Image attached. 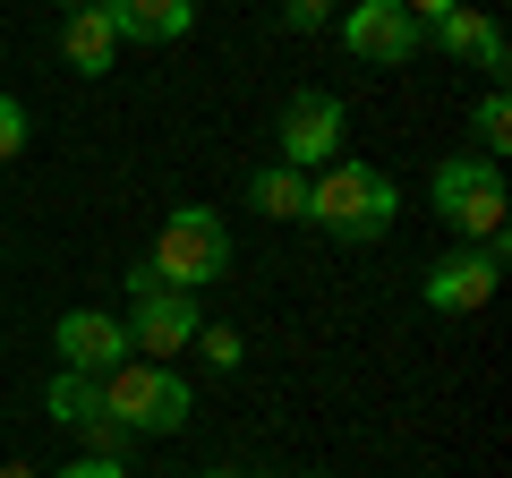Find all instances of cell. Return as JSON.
I'll return each instance as SVG.
<instances>
[{"label":"cell","instance_id":"cell-1","mask_svg":"<svg viewBox=\"0 0 512 478\" xmlns=\"http://www.w3.org/2000/svg\"><path fill=\"white\" fill-rule=\"evenodd\" d=\"M393 214H402V180H393L384 163L333 154L325 171H308V205H299V222H316V231L342 239V248L384 239V231H393Z\"/></svg>","mask_w":512,"mask_h":478},{"label":"cell","instance_id":"cell-2","mask_svg":"<svg viewBox=\"0 0 512 478\" xmlns=\"http://www.w3.org/2000/svg\"><path fill=\"white\" fill-rule=\"evenodd\" d=\"M103 410H111L120 436H180V427L197 419L188 376L163 368V359H120V368L103 376Z\"/></svg>","mask_w":512,"mask_h":478},{"label":"cell","instance_id":"cell-3","mask_svg":"<svg viewBox=\"0 0 512 478\" xmlns=\"http://www.w3.org/2000/svg\"><path fill=\"white\" fill-rule=\"evenodd\" d=\"M427 214L453 239H495L504 231V163H487V154H444L427 171Z\"/></svg>","mask_w":512,"mask_h":478},{"label":"cell","instance_id":"cell-4","mask_svg":"<svg viewBox=\"0 0 512 478\" xmlns=\"http://www.w3.org/2000/svg\"><path fill=\"white\" fill-rule=\"evenodd\" d=\"M154 274L171 291H214L231 274V222L214 205H171L163 231H154Z\"/></svg>","mask_w":512,"mask_h":478},{"label":"cell","instance_id":"cell-5","mask_svg":"<svg viewBox=\"0 0 512 478\" xmlns=\"http://www.w3.org/2000/svg\"><path fill=\"white\" fill-rule=\"evenodd\" d=\"M495 282H504V231H495V239H453V248L427 265L419 299L436 316H478L495 299Z\"/></svg>","mask_w":512,"mask_h":478},{"label":"cell","instance_id":"cell-6","mask_svg":"<svg viewBox=\"0 0 512 478\" xmlns=\"http://www.w3.org/2000/svg\"><path fill=\"white\" fill-rule=\"evenodd\" d=\"M342 137H350L342 94L299 86L291 103H282V120H274V163H291V171H325L333 154H342Z\"/></svg>","mask_w":512,"mask_h":478},{"label":"cell","instance_id":"cell-7","mask_svg":"<svg viewBox=\"0 0 512 478\" xmlns=\"http://www.w3.org/2000/svg\"><path fill=\"white\" fill-rule=\"evenodd\" d=\"M333 35H342V52L367 60V69H410V60L427 52V26L410 18L402 0H350L342 18H333Z\"/></svg>","mask_w":512,"mask_h":478},{"label":"cell","instance_id":"cell-8","mask_svg":"<svg viewBox=\"0 0 512 478\" xmlns=\"http://www.w3.org/2000/svg\"><path fill=\"white\" fill-rule=\"evenodd\" d=\"M52 359L69 376H111L120 359H137V350H128V316L120 308H69V316H52Z\"/></svg>","mask_w":512,"mask_h":478},{"label":"cell","instance_id":"cell-9","mask_svg":"<svg viewBox=\"0 0 512 478\" xmlns=\"http://www.w3.org/2000/svg\"><path fill=\"white\" fill-rule=\"evenodd\" d=\"M427 43H436L453 69H478L487 86H504V69H512V43H504V18L495 9H478V0H461L453 18H436L427 26Z\"/></svg>","mask_w":512,"mask_h":478},{"label":"cell","instance_id":"cell-10","mask_svg":"<svg viewBox=\"0 0 512 478\" xmlns=\"http://www.w3.org/2000/svg\"><path fill=\"white\" fill-rule=\"evenodd\" d=\"M197 325H205V308H197V291H154V299H128V350H146V359H180L188 342H197Z\"/></svg>","mask_w":512,"mask_h":478},{"label":"cell","instance_id":"cell-11","mask_svg":"<svg viewBox=\"0 0 512 478\" xmlns=\"http://www.w3.org/2000/svg\"><path fill=\"white\" fill-rule=\"evenodd\" d=\"M43 410H52V427H69L86 453H120V427H111V410H103V376H69V368H52V385H43Z\"/></svg>","mask_w":512,"mask_h":478},{"label":"cell","instance_id":"cell-12","mask_svg":"<svg viewBox=\"0 0 512 478\" xmlns=\"http://www.w3.org/2000/svg\"><path fill=\"white\" fill-rule=\"evenodd\" d=\"M60 60H69L77 77H111V69H120V18H111V0L60 18Z\"/></svg>","mask_w":512,"mask_h":478},{"label":"cell","instance_id":"cell-13","mask_svg":"<svg viewBox=\"0 0 512 478\" xmlns=\"http://www.w3.org/2000/svg\"><path fill=\"white\" fill-rule=\"evenodd\" d=\"M120 43H180L197 35V0H111Z\"/></svg>","mask_w":512,"mask_h":478},{"label":"cell","instance_id":"cell-14","mask_svg":"<svg viewBox=\"0 0 512 478\" xmlns=\"http://www.w3.org/2000/svg\"><path fill=\"white\" fill-rule=\"evenodd\" d=\"M248 205L265 222H299V205H308V171H291V163H256L248 171Z\"/></svg>","mask_w":512,"mask_h":478},{"label":"cell","instance_id":"cell-15","mask_svg":"<svg viewBox=\"0 0 512 478\" xmlns=\"http://www.w3.org/2000/svg\"><path fill=\"white\" fill-rule=\"evenodd\" d=\"M504 146H512V94H504V86H487V94L470 103V154L504 163Z\"/></svg>","mask_w":512,"mask_h":478},{"label":"cell","instance_id":"cell-16","mask_svg":"<svg viewBox=\"0 0 512 478\" xmlns=\"http://www.w3.org/2000/svg\"><path fill=\"white\" fill-rule=\"evenodd\" d=\"M188 350H197L205 368H222V376H231V368H239V359H248V342H239V333H231V325H197V342H188Z\"/></svg>","mask_w":512,"mask_h":478},{"label":"cell","instance_id":"cell-17","mask_svg":"<svg viewBox=\"0 0 512 478\" xmlns=\"http://www.w3.org/2000/svg\"><path fill=\"white\" fill-rule=\"evenodd\" d=\"M333 18H342V0H282V26L291 35H325Z\"/></svg>","mask_w":512,"mask_h":478},{"label":"cell","instance_id":"cell-18","mask_svg":"<svg viewBox=\"0 0 512 478\" xmlns=\"http://www.w3.org/2000/svg\"><path fill=\"white\" fill-rule=\"evenodd\" d=\"M18 154H26V103L0 86V163H18Z\"/></svg>","mask_w":512,"mask_h":478},{"label":"cell","instance_id":"cell-19","mask_svg":"<svg viewBox=\"0 0 512 478\" xmlns=\"http://www.w3.org/2000/svg\"><path fill=\"white\" fill-rule=\"evenodd\" d=\"M52 478H128V461L120 453H77V461H60Z\"/></svg>","mask_w":512,"mask_h":478},{"label":"cell","instance_id":"cell-20","mask_svg":"<svg viewBox=\"0 0 512 478\" xmlns=\"http://www.w3.org/2000/svg\"><path fill=\"white\" fill-rule=\"evenodd\" d=\"M120 291H128V299H154V291H171V282L154 274V257H137V265H128V274H120Z\"/></svg>","mask_w":512,"mask_h":478},{"label":"cell","instance_id":"cell-21","mask_svg":"<svg viewBox=\"0 0 512 478\" xmlns=\"http://www.w3.org/2000/svg\"><path fill=\"white\" fill-rule=\"evenodd\" d=\"M402 9H410V18H419V26H436V18H453L461 0H402Z\"/></svg>","mask_w":512,"mask_h":478},{"label":"cell","instance_id":"cell-22","mask_svg":"<svg viewBox=\"0 0 512 478\" xmlns=\"http://www.w3.org/2000/svg\"><path fill=\"white\" fill-rule=\"evenodd\" d=\"M0 478H43V470H35V461H0Z\"/></svg>","mask_w":512,"mask_h":478},{"label":"cell","instance_id":"cell-23","mask_svg":"<svg viewBox=\"0 0 512 478\" xmlns=\"http://www.w3.org/2000/svg\"><path fill=\"white\" fill-rule=\"evenodd\" d=\"M197 478H248V470H197Z\"/></svg>","mask_w":512,"mask_h":478},{"label":"cell","instance_id":"cell-24","mask_svg":"<svg viewBox=\"0 0 512 478\" xmlns=\"http://www.w3.org/2000/svg\"><path fill=\"white\" fill-rule=\"evenodd\" d=\"M69 9H94V0H60V18H69Z\"/></svg>","mask_w":512,"mask_h":478},{"label":"cell","instance_id":"cell-25","mask_svg":"<svg viewBox=\"0 0 512 478\" xmlns=\"http://www.w3.org/2000/svg\"><path fill=\"white\" fill-rule=\"evenodd\" d=\"M299 478H316V470H299Z\"/></svg>","mask_w":512,"mask_h":478}]
</instances>
